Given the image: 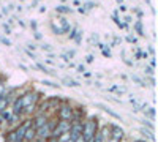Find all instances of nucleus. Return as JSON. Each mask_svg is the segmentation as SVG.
Wrapping results in <instances>:
<instances>
[{"instance_id": "1", "label": "nucleus", "mask_w": 158, "mask_h": 142, "mask_svg": "<svg viewBox=\"0 0 158 142\" xmlns=\"http://www.w3.org/2000/svg\"><path fill=\"white\" fill-rule=\"evenodd\" d=\"M97 131H98V122L95 117H89L87 120L82 122V137L85 142H90L94 139Z\"/></svg>"}, {"instance_id": "2", "label": "nucleus", "mask_w": 158, "mask_h": 142, "mask_svg": "<svg viewBox=\"0 0 158 142\" xmlns=\"http://www.w3.org/2000/svg\"><path fill=\"white\" fill-rule=\"evenodd\" d=\"M57 119L59 120H65V122H71L73 117V106L68 101H60L59 109H57Z\"/></svg>"}, {"instance_id": "3", "label": "nucleus", "mask_w": 158, "mask_h": 142, "mask_svg": "<svg viewBox=\"0 0 158 142\" xmlns=\"http://www.w3.org/2000/svg\"><path fill=\"white\" fill-rule=\"evenodd\" d=\"M70 126H71V123H70V122H65V120H59V122H57V125H56V128H54V130H52L51 136H54V137H59L60 134H63V133L70 131Z\"/></svg>"}, {"instance_id": "4", "label": "nucleus", "mask_w": 158, "mask_h": 142, "mask_svg": "<svg viewBox=\"0 0 158 142\" xmlns=\"http://www.w3.org/2000/svg\"><path fill=\"white\" fill-rule=\"evenodd\" d=\"M85 117V108L84 106H76L73 109V117H71V123H82Z\"/></svg>"}, {"instance_id": "5", "label": "nucleus", "mask_w": 158, "mask_h": 142, "mask_svg": "<svg viewBox=\"0 0 158 142\" xmlns=\"http://www.w3.org/2000/svg\"><path fill=\"white\" fill-rule=\"evenodd\" d=\"M81 136H82V123H71V126H70V137H71V140H76L77 137H81Z\"/></svg>"}, {"instance_id": "6", "label": "nucleus", "mask_w": 158, "mask_h": 142, "mask_svg": "<svg viewBox=\"0 0 158 142\" xmlns=\"http://www.w3.org/2000/svg\"><path fill=\"white\" fill-rule=\"evenodd\" d=\"M49 136H51V130H49V126H48L46 123H44L43 126H40V128H36V130H35V137H36V139L46 140Z\"/></svg>"}, {"instance_id": "7", "label": "nucleus", "mask_w": 158, "mask_h": 142, "mask_svg": "<svg viewBox=\"0 0 158 142\" xmlns=\"http://www.w3.org/2000/svg\"><path fill=\"white\" fill-rule=\"evenodd\" d=\"M24 139H25V140H33V139H35V128H33V125H30L27 130H25Z\"/></svg>"}, {"instance_id": "8", "label": "nucleus", "mask_w": 158, "mask_h": 142, "mask_svg": "<svg viewBox=\"0 0 158 142\" xmlns=\"http://www.w3.org/2000/svg\"><path fill=\"white\" fill-rule=\"evenodd\" d=\"M108 90H109V92H115V93H118V95H122V93L127 92V88H125V87H120V85H111Z\"/></svg>"}, {"instance_id": "9", "label": "nucleus", "mask_w": 158, "mask_h": 142, "mask_svg": "<svg viewBox=\"0 0 158 142\" xmlns=\"http://www.w3.org/2000/svg\"><path fill=\"white\" fill-rule=\"evenodd\" d=\"M5 128H8V122H6V119H5L3 112L0 111V130H5Z\"/></svg>"}, {"instance_id": "10", "label": "nucleus", "mask_w": 158, "mask_h": 142, "mask_svg": "<svg viewBox=\"0 0 158 142\" xmlns=\"http://www.w3.org/2000/svg\"><path fill=\"white\" fill-rule=\"evenodd\" d=\"M71 137H70V131H67V133H63V134H60L59 137H57V142H68Z\"/></svg>"}, {"instance_id": "11", "label": "nucleus", "mask_w": 158, "mask_h": 142, "mask_svg": "<svg viewBox=\"0 0 158 142\" xmlns=\"http://www.w3.org/2000/svg\"><path fill=\"white\" fill-rule=\"evenodd\" d=\"M10 104H8V101H6V98H5V95H0V111H3V109H6Z\"/></svg>"}, {"instance_id": "12", "label": "nucleus", "mask_w": 158, "mask_h": 142, "mask_svg": "<svg viewBox=\"0 0 158 142\" xmlns=\"http://www.w3.org/2000/svg\"><path fill=\"white\" fill-rule=\"evenodd\" d=\"M36 68H38V70H41V71H43L44 74H49V76H54V73H52V71H51L49 68H46V67H43V65H41V63H36Z\"/></svg>"}, {"instance_id": "13", "label": "nucleus", "mask_w": 158, "mask_h": 142, "mask_svg": "<svg viewBox=\"0 0 158 142\" xmlns=\"http://www.w3.org/2000/svg\"><path fill=\"white\" fill-rule=\"evenodd\" d=\"M70 11H71V8L67 6V5H59V6H57V13H62V14H65V13H70Z\"/></svg>"}, {"instance_id": "14", "label": "nucleus", "mask_w": 158, "mask_h": 142, "mask_svg": "<svg viewBox=\"0 0 158 142\" xmlns=\"http://www.w3.org/2000/svg\"><path fill=\"white\" fill-rule=\"evenodd\" d=\"M135 29H136V32H138V35H141V36H144V30H142V24H141V21H138V22L135 24Z\"/></svg>"}, {"instance_id": "15", "label": "nucleus", "mask_w": 158, "mask_h": 142, "mask_svg": "<svg viewBox=\"0 0 158 142\" xmlns=\"http://www.w3.org/2000/svg\"><path fill=\"white\" fill-rule=\"evenodd\" d=\"M112 19H114V22H115V24H117L120 29H125V24H123V22H120V19H118V16H117V13H114Z\"/></svg>"}, {"instance_id": "16", "label": "nucleus", "mask_w": 158, "mask_h": 142, "mask_svg": "<svg viewBox=\"0 0 158 142\" xmlns=\"http://www.w3.org/2000/svg\"><path fill=\"white\" fill-rule=\"evenodd\" d=\"M63 82H65V85H68V87H77L79 85V82H76L73 79H63Z\"/></svg>"}, {"instance_id": "17", "label": "nucleus", "mask_w": 158, "mask_h": 142, "mask_svg": "<svg viewBox=\"0 0 158 142\" xmlns=\"http://www.w3.org/2000/svg\"><path fill=\"white\" fill-rule=\"evenodd\" d=\"M141 133H142L144 136H147V137H150V139L153 140V134H152L150 131H146V130H144V128H141Z\"/></svg>"}, {"instance_id": "18", "label": "nucleus", "mask_w": 158, "mask_h": 142, "mask_svg": "<svg viewBox=\"0 0 158 142\" xmlns=\"http://www.w3.org/2000/svg\"><path fill=\"white\" fill-rule=\"evenodd\" d=\"M0 43H2V44H5V46H11L10 40H6L5 36H0Z\"/></svg>"}, {"instance_id": "19", "label": "nucleus", "mask_w": 158, "mask_h": 142, "mask_svg": "<svg viewBox=\"0 0 158 142\" xmlns=\"http://www.w3.org/2000/svg\"><path fill=\"white\" fill-rule=\"evenodd\" d=\"M43 84L48 85V87H59V84H54V82H51V81H43Z\"/></svg>"}, {"instance_id": "20", "label": "nucleus", "mask_w": 158, "mask_h": 142, "mask_svg": "<svg viewBox=\"0 0 158 142\" xmlns=\"http://www.w3.org/2000/svg\"><path fill=\"white\" fill-rule=\"evenodd\" d=\"M5 84H2V82H0V95H3V92H5Z\"/></svg>"}, {"instance_id": "21", "label": "nucleus", "mask_w": 158, "mask_h": 142, "mask_svg": "<svg viewBox=\"0 0 158 142\" xmlns=\"http://www.w3.org/2000/svg\"><path fill=\"white\" fill-rule=\"evenodd\" d=\"M43 49H44V51H48V52H51V51H52L51 44H44V46H43Z\"/></svg>"}, {"instance_id": "22", "label": "nucleus", "mask_w": 158, "mask_h": 142, "mask_svg": "<svg viewBox=\"0 0 158 142\" xmlns=\"http://www.w3.org/2000/svg\"><path fill=\"white\" fill-rule=\"evenodd\" d=\"M3 30H5V32H6V35H8V33H11V29H10V27H8V25H6V24H5V25H3Z\"/></svg>"}, {"instance_id": "23", "label": "nucleus", "mask_w": 158, "mask_h": 142, "mask_svg": "<svg viewBox=\"0 0 158 142\" xmlns=\"http://www.w3.org/2000/svg\"><path fill=\"white\" fill-rule=\"evenodd\" d=\"M30 27H32V29L36 32V22H35V21H32V22H30Z\"/></svg>"}, {"instance_id": "24", "label": "nucleus", "mask_w": 158, "mask_h": 142, "mask_svg": "<svg viewBox=\"0 0 158 142\" xmlns=\"http://www.w3.org/2000/svg\"><path fill=\"white\" fill-rule=\"evenodd\" d=\"M87 63H92L94 62V55H87V60H85Z\"/></svg>"}, {"instance_id": "25", "label": "nucleus", "mask_w": 158, "mask_h": 142, "mask_svg": "<svg viewBox=\"0 0 158 142\" xmlns=\"http://www.w3.org/2000/svg\"><path fill=\"white\" fill-rule=\"evenodd\" d=\"M77 70H79V73H84V71H85L84 65H79V67H77Z\"/></svg>"}, {"instance_id": "26", "label": "nucleus", "mask_w": 158, "mask_h": 142, "mask_svg": "<svg viewBox=\"0 0 158 142\" xmlns=\"http://www.w3.org/2000/svg\"><path fill=\"white\" fill-rule=\"evenodd\" d=\"M103 54H104V55H108V57L111 55V52H109V49H103Z\"/></svg>"}, {"instance_id": "27", "label": "nucleus", "mask_w": 158, "mask_h": 142, "mask_svg": "<svg viewBox=\"0 0 158 142\" xmlns=\"http://www.w3.org/2000/svg\"><path fill=\"white\" fill-rule=\"evenodd\" d=\"M146 73H147V74H150V76L153 74V71H152V68H146Z\"/></svg>"}, {"instance_id": "28", "label": "nucleus", "mask_w": 158, "mask_h": 142, "mask_svg": "<svg viewBox=\"0 0 158 142\" xmlns=\"http://www.w3.org/2000/svg\"><path fill=\"white\" fill-rule=\"evenodd\" d=\"M25 54H27V55H29V57H32V59H35V55H33V54H32V52H29V51H25Z\"/></svg>"}, {"instance_id": "29", "label": "nucleus", "mask_w": 158, "mask_h": 142, "mask_svg": "<svg viewBox=\"0 0 158 142\" xmlns=\"http://www.w3.org/2000/svg\"><path fill=\"white\" fill-rule=\"evenodd\" d=\"M35 38H36V40H40V38H41V35H40L38 32H35Z\"/></svg>"}, {"instance_id": "30", "label": "nucleus", "mask_w": 158, "mask_h": 142, "mask_svg": "<svg viewBox=\"0 0 158 142\" xmlns=\"http://www.w3.org/2000/svg\"><path fill=\"white\" fill-rule=\"evenodd\" d=\"M117 2H118V3H122V2H123V0H117Z\"/></svg>"}, {"instance_id": "31", "label": "nucleus", "mask_w": 158, "mask_h": 142, "mask_svg": "<svg viewBox=\"0 0 158 142\" xmlns=\"http://www.w3.org/2000/svg\"><path fill=\"white\" fill-rule=\"evenodd\" d=\"M135 142H146V140H135Z\"/></svg>"}, {"instance_id": "32", "label": "nucleus", "mask_w": 158, "mask_h": 142, "mask_svg": "<svg viewBox=\"0 0 158 142\" xmlns=\"http://www.w3.org/2000/svg\"><path fill=\"white\" fill-rule=\"evenodd\" d=\"M60 2H67V0H60Z\"/></svg>"}]
</instances>
